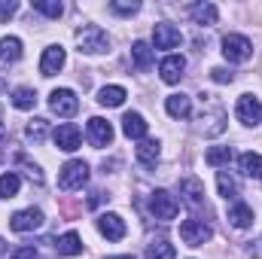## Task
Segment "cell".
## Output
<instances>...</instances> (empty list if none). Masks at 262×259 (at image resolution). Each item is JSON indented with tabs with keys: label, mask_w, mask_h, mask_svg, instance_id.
<instances>
[{
	"label": "cell",
	"mask_w": 262,
	"mask_h": 259,
	"mask_svg": "<svg viewBox=\"0 0 262 259\" xmlns=\"http://www.w3.org/2000/svg\"><path fill=\"white\" fill-rule=\"evenodd\" d=\"M21 58V40L18 37H3L0 40V64H15Z\"/></svg>",
	"instance_id": "17"
},
{
	"label": "cell",
	"mask_w": 262,
	"mask_h": 259,
	"mask_svg": "<svg viewBox=\"0 0 262 259\" xmlns=\"http://www.w3.org/2000/svg\"><path fill=\"white\" fill-rule=\"evenodd\" d=\"M55 250H58V256H76V253H82V238L76 232H67V235L58 238Z\"/></svg>",
	"instance_id": "21"
},
{
	"label": "cell",
	"mask_w": 262,
	"mask_h": 259,
	"mask_svg": "<svg viewBox=\"0 0 262 259\" xmlns=\"http://www.w3.org/2000/svg\"><path fill=\"white\" fill-rule=\"evenodd\" d=\"M40 226H43V210L40 207H25V210L9 217V229L12 232H34Z\"/></svg>",
	"instance_id": "7"
},
{
	"label": "cell",
	"mask_w": 262,
	"mask_h": 259,
	"mask_svg": "<svg viewBox=\"0 0 262 259\" xmlns=\"http://www.w3.org/2000/svg\"><path fill=\"white\" fill-rule=\"evenodd\" d=\"M204 162H207V165H213V168L229 165V162H232V146H213V149H207Z\"/></svg>",
	"instance_id": "29"
},
{
	"label": "cell",
	"mask_w": 262,
	"mask_h": 259,
	"mask_svg": "<svg viewBox=\"0 0 262 259\" xmlns=\"http://www.w3.org/2000/svg\"><path fill=\"white\" fill-rule=\"evenodd\" d=\"M89 180V165L82 159H70L64 168L58 171V186L64 192H73V189H82V183Z\"/></svg>",
	"instance_id": "2"
},
{
	"label": "cell",
	"mask_w": 262,
	"mask_h": 259,
	"mask_svg": "<svg viewBox=\"0 0 262 259\" xmlns=\"http://www.w3.org/2000/svg\"><path fill=\"white\" fill-rule=\"evenodd\" d=\"M110 9H113V12H119V15H134L140 6H137V3H128V0H113V3H110Z\"/></svg>",
	"instance_id": "34"
},
{
	"label": "cell",
	"mask_w": 262,
	"mask_h": 259,
	"mask_svg": "<svg viewBox=\"0 0 262 259\" xmlns=\"http://www.w3.org/2000/svg\"><path fill=\"white\" fill-rule=\"evenodd\" d=\"M9 259H40V253H37V247L25 244V247H15V250L9 253Z\"/></svg>",
	"instance_id": "35"
},
{
	"label": "cell",
	"mask_w": 262,
	"mask_h": 259,
	"mask_svg": "<svg viewBox=\"0 0 262 259\" xmlns=\"http://www.w3.org/2000/svg\"><path fill=\"white\" fill-rule=\"evenodd\" d=\"M12 107H18V110H34V107H37V92L28 89V85L15 89V92H12Z\"/></svg>",
	"instance_id": "25"
},
{
	"label": "cell",
	"mask_w": 262,
	"mask_h": 259,
	"mask_svg": "<svg viewBox=\"0 0 262 259\" xmlns=\"http://www.w3.org/2000/svg\"><path fill=\"white\" fill-rule=\"evenodd\" d=\"M180 195L189 207H201L204 204V183L198 177H183L180 180Z\"/></svg>",
	"instance_id": "14"
},
{
	"label": "cell",
	"mask_w": 262,
	"mask_h": 259,
	"mask_svg": "<svg viewBox=\"0 0 262 259\" xmlns=\"http://www.w3.org/2000/svg\"><path fill=\"white\" fill-rule=\"evenodd\" d=\"M125 98H128V95H125L122 85H104V89L98 92V104H104V107H119Z\"/></svg>",
	"instance_id": "23"
},
{
	"label": "cell",
	"mask_w": 262,
	"mask_h": 259,
	"mask_svg": "<svg viewBox=\"0 0 262 259\" xmlns=\"http://www.w3.org/2000/svg\"><path fill=\"white\" fill-rule=\"evenodd\" d=\"M241 171L253 180H262V156L259 153H244L241 156Z\"/></svg>",
	"instance_id": "27"
},
{
	"label": "cell",
	"mask_w": 262,
	"mask_h": 259,
	"mask_svg": "<svg viewBox=\"0 0 262 259\" xmlns=\"http://www.w3.org/2000/svg\"><path fill=\"white\" fill-rule=\"evenodd\" d=\"M3 134H6V128H3V125H0V140H3Z\"/></svg>",
	"instance_id": "39"
},
{
	"label": "cell",
	"mask_w": 262,
	"mask_h": 259,
	"mask_svg": "<svg viewBox=\"0 0 262 259\" xmlns=\"http://www.w3.org/2000/svg\"><path fill=\"white\" fill-rule=\"evenodd\" d=\"M52 140H55V146L58 149H64V153H73V149H79V140H82V134H79V125H73V122H64V125H58L55 134H52Z\"/></svg>",
	"instance_id": "11"
},
{
	"label": "cell",
	"mask_w": 262,
	"mask_h": 259,
	"mask_svg": "<svg viewBox=\"0 0 262 259\" xmlns=\"http://www.w3.org/2000/svg\"><path fill=\"white\" fill-rule=\"evenodd\" d=\"M229 223H232L235 229H247V226L253 223V210H250L244 201H235V204L229 207Z\"/></svg>",
	"instance_id": "19"
},
{
	"label": "cell",
	"mask_w": 262,
	"mask_h": 259,
	"mask_svg": "<svg viewBox=\"0 0 262 259\" xmlns=\"http://www.w3.org/2000/svg\"><path fill=\"white\" fill-rule=\"evenodd\" d=\"M89 140H92V146H110L113 143V125L107 122V119H101V116H92L89 119Z\"/></svg>",
	"instance_id": "12"
},
{
	"label": "cell",
	"mask_w": 262,
	"mask_h": 259,
	"mask_svg": "<svg viewBox=\"0 0 262 259\" xmlns=\"http://www.w3.org/2000/svg\"><path fill=\"white\" fill-rule=\"evenodd\" d=\"M49 107H52V113H58V116H76V110H79V98L70 92V89H55L52 95H49Z\"/></svg>",
	"instance_id": "6"
},
{
	"label": "cell",
	"mask_w": 262,
	"mask_h": 259,
	"mask_svg": "<svg viewBox=\"0 0 262 259\" xmlns=\"http://www.w3.org/2000/svg\"><path fill=\"white\" fill-rule=\"evenodd\" d=\"M15 9H18L15 0H0V18H3V21H6L9 15H15Z\"/></svg>",
	"instance_id": "37"
},
{
	"label": "cell",
	"mask_w": 262,
	"mask_h": 259,
	"mask_svg": "<svg viewBox=\"0 0 262 259\" xmlns=\"http://www.w3.org/2000/svg\"><path fill=\"white\" fill-rule=\"evenodd\" d=\"M131 58H134V67H137V70H149V64H152V49H149V43L137 40V43L131 46Z\"/></svg>",
	"instance_id": "24"
},
{
	"label": "cell",
	"mask_w": 262,
	"mask_h": 259,
	"mask_svg": "<svg viewBox=\"0 0 262 259\" xmlns=\"http://www.w3.org/2000/svg\"><path fill=\"white\" fill-rule=\"evenodd\" d=\"M210 235L213 232L204 220H183L180 223V238H183L186 247H201L204 241H210Z\"/></svg>",
	"instance_id": "5"
},
{
	"label": "cell",
	"mask_w": 262,
	"mask_h": 259,
	"mask_svg": "<svg viewBox=\"0 0 262 259\" xmlns=\"http://www.w3.org/2000/svg\"><path fill=\"white\" fill-rule=\"evenodd\" d=\"M34 9L43 12V15H49V18H58V15L64 12V6H61L58 0H34Z\"/></svg>",
	"instance_id": "32"
},
{
	"label": "cell",
	"mask_w": 262,
	"mask_h": 259,
	"mask_svg": "<svg viewBox=\"0 0 262 259\" xmlns=\"http://www.w3.org/2000/svg\"><path fill=\"white\" fill-rule=\"evenodd\" d=\"M107 259H131V256H107Z\"/></svg>",
	"instance_id": "40"
},
{
	"label": "cell",
	"mask_w": 262,
	"mask_h": 259,
	"mask_svg": "<svg viewBox=\"0 0 262 259\" xmlns=\"http://www.w3.org/2000/svg\"><path fill=\"white\" fill-rule=\"evenodd\" d=\"M216 186H220V195L223 198H238V180L229 171H220L216 174Z\"/></svg>",
	"instance_id": "28"
},
{
	"label": "cell",
	"mask_w": 262,
	"mask_h": 259,
	"mask_svg": "<svg viewBox=\"0 0 262 259\" xmlns=\"http://www.w3.org/2000/svg\"><path fill=\"white\" fill-rule=\"evenodd\" d=\"M152 43H156V49H177L183 43V34H180V28H174L168 21H159L152 28Z\"/></svg>",
	"instance_id": "8"
},
{
	"label": "cell",
	"mask_w": 262,
	"mask_h": 259,
	"mask_svg": "<svg viewBox=\"0 0 262 259\" xmlns=\"http://www.w3.org/2000/svg\"><path fill=\"white\" fill-rule=\"evenodd\" d=\"M189 15L195 18V25H216L220 9L213 3H195V6H189Z\"/></svg>",
	"instance_id": "20"
},
{
	"label": "cell",
	"mask_w": 262,
	"mask_h": 259,
	"mask_svg": "<svg viewBox=\"0 0 262 259\" xmlns=\"http://www.w3.org/2000/svg\"><path fill=\"white\" fill-rule=\"evenodd\" d=\"M137 162L140 165H156L159 162V140H140V146H137Z\"/></svg>",
	"instance_id": "26"
},
{
	"label": "cell",
	"mask_w": 262,
	"mask_h": 259,
	"mask_svg": "<svg viewBox=\"0 0 262 259\" xmlns=\"http://www.w3.org/2000/svg\"><path fill=\"white\" fill-rule=\"evenodd\" d=\"M98 232L107 241H122L125 238V220L119 213H101L98 217Z\"/></svg>",
	"instance_id": "10"
},
{
	"label": "cell",
	"mask_w": 262,
	"mask_h": 259,
	"mask_svg": "<svg viewBox=\"0 0 262 259\" xmlns=\"http://www.w3.org/2000/svg\"><path fill=\"white\" fill-rule=\"evenodd\" d=\"M15 162H18V165H21V168L28 171V177H31L34 183H43V171H40V168H37V165H34L31 159H28V156H18Z\"/></svg>",
	"instance_id": "33"
},
{
	"label": "cell",
	"mask_w": 262,
	"mask_h": 259,
	"mask_svg": "<svg viewBox=\"0 0 262 259\" xmlns=\"http://www.w3.org/2000/svg\"><path fill=\"white\" fill-rule=\"evenodd\" d=\"M46 131H49V122H46V119H31L25 134H28V140H34V143H43V140H46Z\"/></svg>",
	"instance_id": "31"
},
{
	"label": "cell",
	"mask_w": 262,
	"mask_h": 259,
	"mask_svg": "<svg viewBox=\"0 0 262 259\" xmlns=\"http://www.w3.org/2000/svg\"><path fill=\"white\" fill-rule=\"evenodd\" d=\"M235 113H238V119H241L244 125H259V122H262V104H259V98H256V95H241V98H238Z\"/></svg>",
	"instance_id": "9"
},
{
	"label": "cell",
	"mask_w": 262,
	"mask_h": 259,
	"mask_svg": "<svg viewBox=\"0 0 262 259\" xmlns=\"http://www.w3.org/2000/svg\"><path fill=\"white\" fill-rule=\"evenodd\" d=\"M210 76H213V82H232V79H235V73H232L229 67H213Z\"/></svg>",
	"instance_id": "36"
},
{
	"label": "cell",
	"mask_w": 262,
	"mask_h": 259,
	"mask_svg": "<svg viewBox=\"0 0 262 259\" xmlns=\"http://www.w3.org/2000/svg\"><path fill=\"white\" fill-rule=\"evenodd\" d=\"M146 259H174V244L168 238H152L146 244Z\"/></svg>",
	"instance_id": "22"
},
{
	"label": "cell",
	"mask_w": 262,
	"mask_h": 259,
	"mask_svg": "<svg viewBox=\"0 0 262 259\" xmlns=\"http://www.w3.org/2000/svg\"><path fill=\"white\" fill-rule=\"evenodd\" d=\"M122 131H125V137H131V140H143V137H146V122H143V116H140V113H125V116H122Z\"/></svg>",
	"instance_id": "18"
},
{
	"label": "cell",
	"mask_w": 262,
	"mask_h": 259,
	"mask_svg": "<svg viewBox=\"0 0 262 259\" xmlns=\"http://www.w3.org/2000/svg\"><path fill=\"white\" fill-rule=\"evenodd\" d=\"M0 253H3V241H0Z\"/></svg>",
	"instance_id": "41"
},
{
	"label": "cell",
	"mask_w": 262,
	"mask_h": 259,
	"mask_svg": "<svg viewBox=\"0 0 262 259\" xmlns=\"http://www.w3.org/2000/svg\"><path fill=\"white\" fill-rule=\"evenodd\" d=\"M223 55H226V61L241 64V61H247L253 55V43L247 37H241V34H226L223 37Z\"/></svg>",
	"instance_id": "3"
},
{
	"label": "cell",
	"mask_w": 262,
	"mask_h": 259,
	"mask_svg": "<svg viewBox=\"0 0 262 259\" xmlns=\"http://www.w3.org/2000/svg\"><path fill=\"white\" fill-rule=\"evenodd\" d=\"M165 110H168V116H174V119H186L189 113H192V98L189 95H168V101H165Z\"/></svg>",
	"instance_id": "16"
},
{
	"label": "cell",
	"mask_w": 262,
	"mask_h": 259,
	"mask_svg": "<svg viewBox=\"0 0 262 259\" xmlns=\"http://www.w3.org/2000/svg\"><path fill=\"white\" fill-rule=\"evenodd\" d=\"M76 46H79V52L98 55V52H107V49H110V40H107L104 28H98V25H82V28L76 31Z\"/></svg>",
	"instance_id": "1"
},
{
	"label": "cell",
	"mask_w": 262,
	"mask_h": 259,
	"mask_svg": "<svg viewBox=\"0 0 262 259\" xmlns=\"http://www.w3.org/2000/svg\"><path fill=\"white\" fill-rule=\"evenodd\" d=\"M149 210H152V217H156V220L168 223V220H174V217H177L180 204H177V198L168 192V189H156V192L149 195Z\"/></svg>",
	"instance_id": "4"
},
{
	"label": "cell",
	"mask_w": 262,
	"mask_h": 259,
	"mask_svg": "<svg viewBox=\"0 0 262 259\" xmlns=\"http://www.w3.org/2000/svg\"><path fill=\"white\" fill-rule=\"evenodd\" d=\"M18 186H21V180H18V174H0V198H15L18 192Z\"/></svg>",
	"instance_id": "30"
},
{
	"label": "cell",
	"mask_w": 262,
	"mask_h": 259,
	"mask_svg": "<svg viewBox=\"0 0 262 259\" xmlns=\"http://www.w3.org/2000/svg\"><path fill=\"white\" fill-rule=\"evenodd\" d=\"M6 89H9V85H6V79H0V92H6Z\"/></svg>",
	"instance_id": "38"
},
{
	"label": "cell",
	"mask_w": 262,
	"mask_h": 259,
	"mask_svg": "<svg viewBox=\"0 0 262 259\" xmlns=\"http://www.w3.org/2000/svg\"><path fill=\"white\" fill-rule=\"evenodd\" d=\"M64 49L61 46H49L46 52H43V58H40V73L43 76H55L61 67H64Z\"/></svg>",
	"instance_id": "15"
},
{
	"label": "cell",
	"mask_w": 262,
	"mask_h": 259,
	"mask_svg": "<svg viewBox=\"0 0 262 259\" xmlns=\"http://www.w3.org/2000/svg\"><path fill=\"white\" fill-rule=\"evenodd\" d=\"M183 70H186V58H183V55H168V58H162V64H159V73H162V79H165L168 85L180 82Z\"/></svg>",
	"instance_id": "13"
}]
</instances>
